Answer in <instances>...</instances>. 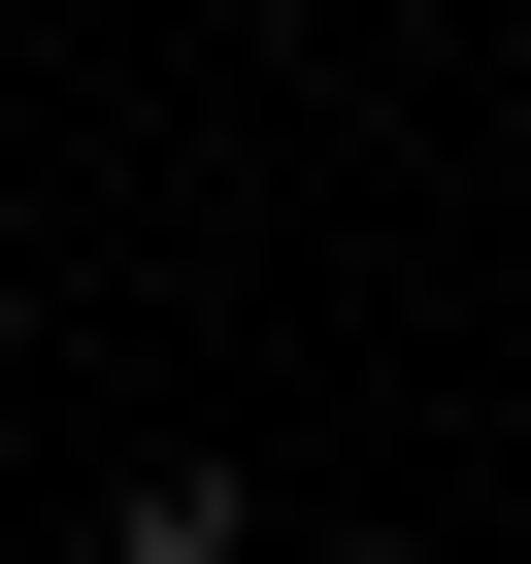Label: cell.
I'll return each mask as SVG.
<instances>
[{"instance_id": "1", "label": "cell", "mask_w": 531, "mask_h": 564, "mask_svg": "<svg viewBox=\"0 0 531 564\" xmlns=\"http://www.w3.org/2000/svg\"><path fill=\"white\" fill-rule=\"evenodd\" d=\"M34 564H266V498H232V465H199V432H166V465H100V498H67V531H34Z\"/></svg>"}, {"instance_id": "2", "label": "cell", "mask_w": 531, "mask_h": 564, "mask_svg": "<svg viewBox=\"0 0 531 564\" xmlns=\"http://www.w3.org/2000/svg\"><path fill=\"white\" fill-rule=\"evenodd\" d=\"M498 133H531V0H498Z\"/></svg>"}]
</instances>
